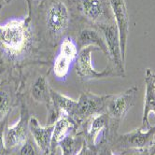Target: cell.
I'll return each instance as SVG.
<instances>
[{
    "label": "cell",
    "instance_id": "obj_1",
    "mask_svg": "<svg viewBox=\"0 0 155 155\" xmlns=\"http://www.w3.org/2000/svg\"><path fill=\"white\" fill-rule=\"evenodd\" d=\"M30 37L28 17L10 19L0 25V48L12 59L25 51Z\"/></svg>",
    "mask_w": 155,
    "mask_h": 155
},
{
    "label": "cell",
    "instance_id": "obj_2",
    "mask_svg": "<svg viewBox=\"0 0 155 155\" xmlns=\"http://www.w3.org/2000/svg\"><path fill=\"white\" fill-rule=\"evenodd\" d=\"M155 125L145 130L141 127L125 134H117L109 146L115 154H123L129 150L149 149L154 142Z\"/></svg>",
    "mask_w": 155,
    "mask_h": 155
},
{
    "label": "cell",
    "instance_id": "obj_3",
    "mask_svg": "<svg viewBox=\"0 0 155 155\" xmlns=\"http://www.w3.org/2000/svg\"><path fill=\"white\" fill-rule=\"evenodd\" d=\"M75 8L88 23L99 28L116 24L108 0H70Z\"/></svg>",
    "mask_w": 155,
    "mask_h": 155
},
{
    "label": "cell",
    "instance_id": "obj_4",
    "mask_svg": "<svg viewBox=\"0 0 155 155\" xmlns=\"http://www.w3.org/2000/svg\"><path fill=\"white\" fill-rule=\"evenodd\" d=\"M94 51H99L96 47H85L80 50L76 59V73L83 81H91L105 79V78H124L125 74L120 73L115 66L109 64L102 71H97L93 65L92 53Z\"/></svg>",
    "mask_w": 155,
    "mask_h": 155
},
{
    "label": "cell",
    "instance_id": "obj_5",
    "mask_svg": "<svg viewBox=\"0 0 155 155\" xmlns=\"http://www.w3.org/2000/svg\"><path fill=\"white\" fill-rule=\"evenodd\" d=\"M138 87L134 85L119 94H112L107 107V113L109 117L110 129L114 135H117L118 128L121 121L126 117L130 109L134 107Z\"/></svg>",
    "mask_w": 155,
    "mask_h": 155
},
{
    "label": "cell",
    "instance_id": "obj_6",
    "mask_svg": "<svg viewBox=\"0 0 155 155\" xmlns=\"http://www.w3.org/2000/svg\"><path fill=\"white\" fill-rule=\"evenodd\" d=\"M71 21L68 6L63 0H52L45 12V25L50 37L58 40L68 32Z\"/></svg>",
    "mask_w": 155,
    "mask_h": 155
},
{
    "label": "cell",
    "instance_id": "obj_7",
    "mask_svg": "<svg viewBox=\"0 0 155 155\" xmlns=\"http://www.w3.org/2000/svg\"><path fill=\"white\" fill-rule=\"evenodd\" d=\"M112 94H95L89 91H84L77 100V110L74 123H84L88 119L97 114L107 112V107Z\"/></svg>",
    "mask_w": 155,
    "mask_h": 155
},
{
    "label": "cell",
    "instance_id": "obj_8",
    "mask_svg": "<svg viewBox=\"0 0 155 155\" xmlns=\"http://www.w3.org/2000/svg\"><path fill=\"white\" fill-rule=\"evenodd\" d=\"M80 49L77 42L69 37L62 39L59 47V51L53 62L52 71L57 81H64L68 77L71 65L76 61Z\"/></svg>",
    "mask_w": 155,
    "mask_h": 155
},
{
    "label": "cell",
    "instance_id": "obj_9",
    "mask_svg": "<svg viewBox=\"0 0 155 155\" xmlns=\"http://www.w3.org/2000/svg\"><path fill=\"white\" fill-rule=\"evenodd\" d=\"M29 120V111L27 107L23 105L20 109V118L18 121L12 126L7 125L4 131V142L8 150L16 149L30 137Z\"/></svg>",
    "mask_w": 155,
    "mask_h": 155
},
{
    "label": "cell",
    "instance_id": "obj_10",
    "mask_svg": "<svg viewBox=\"0 0 155 155\" xmlns=\"http://www.w3.org/2000/svg\"><path fill=\"white\" fill-rule=\"evenodd\" d=\"M102 32L104 36L107 51H108V60L115 68L123 74H125V60L121 54L120 40L119 30L116 24L103 25L98 28Z\"/></svg>",
    "mask_w": 155,
    "mask_h": 155
},
{
    "label": "cell",
    "instance_id": "obj_11",
    "mask_svg": "<svg viewBox=\"0 0 155 155\" xmlns=\"http://www.w3.org/2000/svg\"><path fill=\"white\" fill-rule=\"evenodd\" d=\"M108 1L112 10L117 28L119 30L121 54H123V57L125 60L126 46L130 31V19L126 2L125 0H108Z\"/></svg>",
    "mask_w": 155,
    "mask_h": 155
},
{
    "label": "cell",
    "instance_id": "obj_12",
    "mask_svg": "<svg viewBox=\"0 0 155 155\" xmlns=\"http://www.w3.org/2000/svg\"><path fill=\"white\" fill-rule=\"evenodd\" d=\"M29 131L38 150L44 154L50 155L53 124L42 126L36 117H30Z\"/></svg>",
    "mask_w": 155,
    "mask_h": 155
},
{
    "label": "cell",
    "instance_id": "obj_13",
    "mask_svg": "<svg viewBox=\"0 0 155 155\" xmlns=\"http://www.w3.org/2000/svg\"><path fill=\"white\" fill-rule=\"evenodd\" d=\"M145 95H144V108L140 127L143 129L150 128L149 116L150 113L155 115V80L152 71L148 68L145 73Z\"/></svg>",
    "mask_w": 155,
    "mask_h": 155
},
{
    "label": "cell",
    "instance_id": "obj_14",
    "mask_svg": "<svg viewBox=\"0 0 155 155\" xmlns=\"http://www.w3.org/2000/svg\"><path fill=\"white\" fill-rule=\"evenodd\" d=\"M77 45L79 49L85 47H96L108 58V51L102 32L96 27H85L80 30L77 36Z\"/></svg>",
    "mask_w": 155,
    "mask_h": 155
},
{
    "label": "cell",
    "instance_id": "obj_15",
    "mask_svg": "<svg viewBox=\"0 0 155 155\" xmlns=\"http://www.w3.org/2000/svg\"><path fill=\"white\" fill-rule=\"evenodd\" d=\"M77 127L74 121L68 116L62 115L53 124V131L51 141V153L50 155H54L60 142L70 134V132L75 130Z\"/></svg>",
    "mask_w": 155,
    "mask_h": 155
},
{
    "label": "cell",
    "instance_id": "obj_16",
    "mask_svg": "<svg viewBox=\"0 0 155 155\" xmlns=\"http://www.w3.org/2000/svg\"><path fill=\"white\" fill-rule=\"evenodd\" d=\"M51 104L55 109L62 115L68 116L74 121L76 110H77V100L66 96L57 91L51 89Z\"/></svg>",
    "mask_w": 155,
    "mask_h": 155
},
{
    "label": "cell",
    "instance_id": "obj_17",
    "mask_svg": "<svg viewBox=\"0 0 155 155\" xmlns=\"http://www.w3.org/2000/svg\"><path fill=\"white\" fill-rule=\"evenodd\" d=\"M51 88L50 87L47 79L44 76L40 75L36 78L31 85V97L35 102L38 104H44L48 107L51 103Z\"/></svg>",
    "mask_w": 155,
    "mask_h": 155
},
{
    "label": "cell",
    "instance_id": "obj_18",
    "mask_svg": "<svg viewBox=\"0 0 155 155\" xmlns=\"http://www.w3.org/2000/svg\"><path fill=\"white\" fill-rule=\"evenodd\" d=\"M85 143L86 139L84 135L70 133L60 142L58 147L62 150V155H78Z\"/></svg>",
    "mask_w": 155,
    "mask_h": 155
},
{
    "label": "cell",
    "instance_id": "obj_19",
    "mask_svg": "<svg viewBox=\"0 0 155 155\" xmlns=\"http://www.w3.org/2000/svg\"><path fill=\"white\" fill-rule=\"evenodd\" d=\"M13 98L9 89L7 87H0V124L8 118L12 111Z\"/></svg>",
    "mask_w": 155,
    "mask_h": 155
},
{
    "label": "cell",
    "instance_id": "obj_20",
    "mask_svg": "<svg viewBox=\"0 0 155 155\" xmlns=\"http://www.w3.org/2000/svg\"><path fill=\"white\" fill-rule=\"evenodd\" d=\"M15 152L13 154H8V155H38V148L36 145L34 139H32L30 137L21 144L19 147H17L14 150ZM10 152V150H9Z\"/></svg>",
    "mask_w": 155,
    "mask_h": 155
},
{
    "label": "cell",
    "instance_id": "obj_21",
    "mask_svg": "<svg viewBox=\"0 0 155 155\" xmlns=\"http://www.w3.org/2000/svg\"><path fill=\"white\" fill-rule=\"evenodd\" d=\"M7 123H8V119H6L0 124V155L9 154V150L6 148L5 142H4V131L7 126Z\"/></svg>",
    "mask_w": 155,
    "mask_h": 155
},
{
    "label": "cell",
    "instance_id": "obj_22",
    "mask_svg": "<svg viewBox=\"0 0 155 155\" xmlns=\"http://www.w3.org/2000/svg\"><path fill=\"white\" fill-rule=\"evenodd\" d=\"M78 155H98V150L95 147L88 145L87 142L84 144L82 150Z\"/></svg>",
    "mask_w": 155,
    "mask_h": 155
},
{
    "label": "cell",
    "instance_id": "obj_23",
    "mask_svg": "<svg viewBox=\"0 0 155 155\" xmlns=\"http://www.w3.org/2000/svg\"><path fill=\"white\" fill-rule=\"evenodd\" d=\"M98 155H117V154H115L111 150V148H110V146L108 144H107V145L101 147L98 150Z\"/></svg>",
    "mask_w": 155,
    "mask_h": 155
},
{
    "label": "cell",
    "instance_id": "obj_24",
    "mask_svg": "<svg viewBox=\"0 0 155 155\" xmlns=\"http://www.w3.org/2000/svg\"><path fill=\"white\" fill-rule=\"evenodd\" d=\"M120 155H149V149L138 150H129Z\"/></svg>",
    "mask_w": 155,
    "mask_h": 155
},
{
    "label": "cell",
    "instance_id": "obj_25",
    "mask_svg": "<svg viewBox=\"0 0 155 155\" xmlns=\"http://www.w3.org/2000/svg\"><path fill=\"white\" fill-rule=\"evenodd\" d=\"M149 155H155V141L151 144V146L149 148Z\"/></svg>",
    "mask_w": 155,
    "mask_h": 155
},
{
    "label": "cell",
    "instance_id": "obj_26",
    "mask_svg": "<svg viewBox=\"0 0 155 155\" xmlns=\"http://www.w3.org/2000/svg\"><path fill=\"white\" fill-rule=\"evenodd\" d=\"M153 77H154V80H155V73H153Z\"/></svg>",
    "mask_w": 155,
    "mask_h": 155
}]
</instances>
